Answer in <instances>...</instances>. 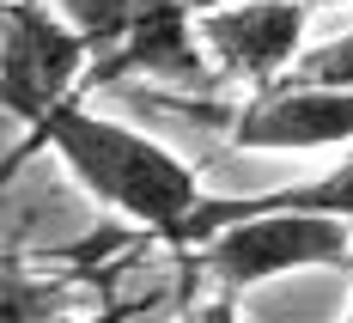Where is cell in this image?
I'll return each instance as SVG.
<instances>
[{
  "instance_id": "obj_10",
  "label": "cell",
  "mask_w": 353,
  "mask_h": 323,
  "mask_svg": "<svg viewBox=\"0 0 353 323\" xmlns=\"http://www.w3.org/2000/svg\"><path fill=\"white\" fill-rule=\"evenodd\" d=\"M183 323H238V305H232V293H219V299H208L201 311H189Z\"/></svg>"
},
{
  "instance_id": "obj_11",
  "label": "cell",
  "mask_w": 353,
  "mask_h": 323,
  "mask_svg": "<svg viewBox=\"0 0 353 323\" xmlns=\"http://www.w3.org/2000/svg\"><path fill=\"white\" fill-rule=\"evenodd\" d=\"M219 6H225V0H189V12H195V19H201V12H219Z\"/></svg>"
},
{
  "instance_id": "obj_4",
  "label": "cell",
  "mask_w": 353,
  "mask_h": 323,
  "mask_svg": "<svg viewBox=\"0 0 353 323\" xmlns=\"http://www.w3.org/2000/svg\"><path fill=\"white\" fill-rule=\"evenodd\" d=\"M353 141V92L341 86H262L238 122L232 146L244 153H317V146H347Z\"/></svg>"
},
{
  "instance_id": "obj_7",
  "label": "cell",
  "mask_w": 353,
  "mask_h": 323,
  "mask_svg": "<svg viewBox=\"0 0 353 323\" xmlns=\"http://www.w3.org/2000/svg\"><path fill=\"white\" fill-rule=\"evenodd\" d=\"M61 6V19H68L73 31L92 43V55L104 61L116 55L128 37L141 31L152 12H165V6H189V0H55Z\"/></svg>"
},
{
  "instance_id": "obj_12",
  "label": "cell",
  "mask_w": 353,
  "mask_h": 323,
  "mask_svg": "<svg viewBox=\"0 0 353 323\" xmlns=\"http://www.w3.org/2000/svg\"><path fill=\"white\" fill-rule=\"evenodd\" d=\"M49 323H85V317H68V311H55V317H49Z\"/></svg>"
},
{
  "instance_id": "obj_1",
  "label": "cell",
  "mask_w": 353,
  "mask_h": 323,
  "mask_svg": "<svg viewBox=\"0 0 353 323\" xmlns=\"http://www.w3.org/2000/svg\"><path fill=\"white\" fill-rule=\"evenodd\" d=\"M31 135L43 146H55L73 177L85 183L104 208L134 219L146 238H165L171 226H183L201 208V177L176 159L171 146H159L152 135L128 128V122L92 116L79 98L55 104Z\"/></svg>"
},
{
  "instance_id": "obj_5",
  "label": "cell",
  "mask_w": 353,
  "mask_h": 323,
  "mask_svg": "<svg viewBox=\"0 0 353 323\" xmlns=\"http://www.w3.org/2000/svg\"><path fill=\"white\" fill-rule=\"evenodd\" d=\"M305 19H311V0H244V6H219L201 12L195 31L213 49V61L225 73H244L256 86H274L305 49Z\"/></svg>"
},
{
  "instance_id": "obj_3",
  "label": "cell",
  "mask_w": 353,
  "mask_h": 323,
  "mask_svg": "<svg viewBox=\"0 0 353 323\" xmlns=\"http://www.w3.org/2000/svg\"><path fill=\"white\" fill-rule=\"evenodd\" d=\"M85 61H98V55L68 19H55L43 0H6V12H0V104L12 122L37 128L55 104H68V86L79 79Z\"/></svg>"
},
{
  "instance_id": "obj_2",
  "label": "cell",
  "mask_w": 353,
  "mask_h": 323,
  "mask_svg": "<svg viewBox=\"0 0 353 323\" xmlns=\"http://www.w3.org/2000/svg\"><path fill=\"white\" fill-rule=\"evenodd\" d=\"M201 268L225 293L262 287L292 268H353V219L323 214H250L201 244Z\"/></svg>"
},
{
  "instance_id": "obj_13",
  "label": "cell",
  "mask_w": 353,
  "mask_h": 323,
  "mask_svg": "<svg viewBox=\"0 0 353 323\" xmlns=\"http://www.w3.org/2000/svg\"><path fill=\"white\" fill-rule=\"evenodd\" d=\"M341 323H353V305H347V317H341Z\"/></svg>"
},
{
  "instance_id": "obj_8",
  "label": "cell",
  "mask_w": 353,
  "mask_h": 323,
  "mask_svg": "<svg viewBox=\"0 0 353 323\" xmlns=\"http://www.w3.org/2000/svg\"><path fill=\"white\" fill-rule=\"evenodd\" d=\"M286 79H292V86H341V92H353V31H341L335 43L305 49Z\"/></svg>"
},
{
  "instance_id": "obj_6",
  "label": "cell",
  "mask_w": 353,
  "mask_h": 323,
  "mask_svg": "<svg viewBox=\"0 0 353 323\" xmlns=\"http://www.w3.org/2000/svg\"><path fill=\"white\" fill-rule=\"evenodd\" d=\"M250 214H323V219H353V159L347 165H335V171H317L311 183H286V189H268V195H225V202H208L201 195V208L171 226L165 232V244L171 251H201L208 238H219L225 226H238Z\"/></svg>"
},
{
  "instance_id": "obj_9",
  "label": "cell",
  "mask_w": 353,
  "mask_h": 323,
  "mask_svg": "<svg viewBox=\"0 0 353 323\" xmlns=\"http://www.w3.org/2000/svg\"><path fill=\"white\" fill-rule=\"evenodd\" d=\"M55 305H61V287H37L31 275H6V323H49L55 317Z\"/></svg>"
}]
</instances>
